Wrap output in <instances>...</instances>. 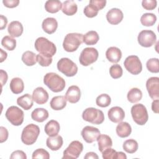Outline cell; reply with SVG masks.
<instances>
[{
  "label": "cell",
  "instance_id": "6da1fadb",
  "mask_svg": "<svg viewBox=\"0 0 159 159\" xmlns=\"http://www.w3.org/2000/svg\"><path fill=\"white\" fill-rule=\"evenodd\" d=\"M44 84L53 92L62 91L65 88V80L58 74L53 72L47 73L43 77Z\"/></svg>",
  "mask_w": 159,
  "mask_h": 159
},
{
  "label": "cell",
  "instance_id": "7a4b0ae2",
  "mask_svg": "<svg viewBox=\"0 0 159 159\" xmlns=\"http://www.w3.org/2000/svg\"><path fill=\"white\" fill-rule=\"evenodd\" d=\"M83 35L80 33H70L66 35L63 42V47L68 52L76 51L83 42Z\"/></svg>",
  "mask_w": 159,
  "mask_h": 159
},
{
  "label": "cell",
  "instance_id": "3957f363",
  "mask_svg": "<svg viewBox=\"0 0 159 159\" xmlns=\"http://www.w3.org/2000/svg\"><path fill=\"white\" fill-rule=\"evenodd\" d=\"M40 134V128L38 125L30 124L26 125L21 134V140L26 145L34 144Z\"/></svg>",
  "mask_w": 159,
  "mask_h": 159
},
{
  "label": "cell",
  "instance_id": "277c9868",
  "mask_svg": "<svg viewBox=\"0 0 159 159\" xmlns=\"http://www.w3.org/2000/svg\"><path fill=\"white\" fill-rule=\"evenodd\" d=\"M34 47L35 50L40 53L47 55L52 57L57 52L55 45L43 37H40L36 39Z\"/></svg>",
  "mask_w": 159,
  "mask_h": 159
},
{
  "label": "cell",
  "instance_id": "5b68a950",
  "mask_svg": "<svg viewBox=\"0 0 159 159\" xmlns=\"http://www.w3.org/2000/svg\"><path fill=\"white\" fill-rule=\"evenodd\" d=\"M134 121L138 125H143L148 121V114L146 107L142 104H134L130 110Z\"/></svg>",
  "mask_w": 159,
  "mask_h": 159
},
{
  "label": "cell",
  "instance_id": "8992f818",
  "mask_svg": "<svg viewBox=\"0 0 159 159\" xmlns=\"http://www.w3.org/2000/svg\"><path fill=\"white\" fill-rule=\"evenodd\" d=\"M83 119L93 124H101L104 120V115L101 110L94 107H88L84 109L82 114Z\"/></svg>",
  "mask_w": 159,
  "mask_h": 159
},
{
  "label": "cell",
  "instance_id": "52a82bcc",
  "mask_svg": "<svg viewBox=\"0 0 159 159\" xmlns=\"http://www.w3.org/2000/svg\"><path fill=\"white\" fill-rule=\"evenodd\" d=\"M57 65L58 71L68 77L74 76L78 72L77 65L68 58H61Z\"/></svg>",
  "mask_w": 159,
  "mask_h": 159
},
{
  "label": "cell",
  "instance_id": "ba28073f",
  "mask_svg": "<svg viewBox=\"0 0 159 159\" xmlns=\"http://www.w3.org/2000/svg\"><path fill=\"white\" fill-rule=\"evenodd\" d=\"M5 116L7 120L15 126L20 125L24 122V114L23 111L15 106H10L7 109Z\"/></svg>",
  "mask_w": 159,
  "mask_h": 159
},
{
  "label": "cell",
  "instance_id": "9c48e42d",
  "mask_svg": "<svg viewBox=\"0 0 159 159\" xmlns=\"http://www.w3.org/2000/svg\"><path fill=\"white\" fill-rule=\"evenodd\" d=\"M98 51L93 47L84 48L80 55L79 61L81 65L87 66L94 63L98 58Z\"/></svg>",
  "mask_w": 159,
  "mask_h": 159
},
{
  "label": "cell",
  "instance_id": "30bf717a",
  "mask_svg": "<svg viewBox=\"0 0 159 159\" xmlns=\"http://www.w3.org/2000/svg\"><path fill=\"white\" fill-rule=\"evenodd\" d=\"M124 65L125 69L131 74L139 75L142 70V65L137 55L128 56L124 60Z\"/></svg>",
  "mask_w": 159,
  "mask_h": 159
},
{
  "label": "cell",
  "instance_id": "8fae6325",
  "mask_svg": "<svg viewBox=\"0 0 159 159\" xmlns=\"http://www.w3.org/2000/svg\"><path fill=\"white\" fill-rule=\"evenodd\" d=\"M83 150V145L78 140L72 141L64 150L63 159H76L79 157Z\"/></svg>",
  "mask_w": 159,
  "mask_h": 159
},
{
  "label": "cell",
  "instance_id": "7c38bea8",
  "mask_svg": "<svg viewBox=\"0 0 159 159\" xmlns=\"http://www.w3.org/2000/svg\"><path fill=\"white\" fill-rule=\"evenodd\" d=\"M137 40L142 47H150L155 44L157 36L155 32L150 30H143L138 35Z\"/></svg>",
  "mask_w": 159,
  "mask_h": 159
},
{
  "label": "cell",
  "instance_id": "4fadbf2b",
  "mask_svg": "<svg viewBox=\"0 0 159 159\" xmlns=\"http://www.w3.org/2000/svg\"><path fill=\"white\" fill-rule=\"evenodd\" d=\"M146 88L150 97L155 100L159 98V78L151 77L147 80Z\"/></svg>",
  "mask_w": 159,
  "mask_h": 159
},
{
  "label": "cell",
  "instance_id": "5bb4252c",
  "mask_svg": "<svg viewBox=\"0 0 159 159\" xmlns=\"http://www.w3.org/2000/svg\"><path fill=\"white\" fill-rule=\"evenodd\" d=\"M81 134L86 142L91 143L96 140L98 137L101 134L100 130L98 128L87 125L82 129Z\"/></svg>",
  "mask_w": 159,
  "mask_h": 159
},
{
  "label": "cell",
  "instance_id": "9a60e30c",
  "mask_svg": "<svg viewBox=\"0 0 159 159\" xmlns=\"http://www.w3.org/2000/svg\"><path fill=\"white\" fill-rule=\"evenodd\" d=\"M123 18V12L118 8H112L106 14V19L107 22L112 25L119 24L122 20Z\"/></svg>",
  "mask_w": 159,
  "mask_h": 159
},
{
  "label": "cell",
  "instance_id": "2e32d148",
  "mask_svg": "<svg viewBox=\"0 0 159 159\" xmlns=\"http://www.w3.org/2000/svg\"><path fill=\"white\" fill-rule=\"evenodd\" d=\"M109 119L114 123H119L123 120L125 117V112L122 108L119 106L111 107L107 112Z\"/></svg>",
  "mask_w": 159,
  "mask_h": 159
},
{
  "label": "cell",
  "instance_id": "e0dca14e",
  "mask_svg": "<svg viewBox=\"0 0 159 159\" xmlns=\"http://www.w3.org/2000/svg\"><path fill=\"white\" fill-rule=\"evenodd\" d=\"M65 98L66 101L70 103H76L78 102L81 98V90L78 86L72 85L70 86L66 93Z\"/></svg>",
  "mask_w": 159,
  "mask_h": 159
},
{
  "label": "cell",
  "instance_id": "ac0fdd59",
  "mask_svg": "<svg viewBox=\"0 0 159 159\" xmlns=\"http://www.w3.org/2000/svg\"><path fill=\"white\" fill-rule=\"evenodd\" d=\"M32 98L38 104H43L48 101L49 96L47 91L42 87L36 88L32 93Z\"/></svg>",
  "mask_w": 159,
  "mask_h": 159
},
{
  "label": "cell",
  "instance_id": "d6986e66",
  "mask_svg": "<svg viewBox=\"0 0 159 159\" xmlns=\"http://www.w3.org/2000/svg\"><path fill=\"white\" fill-rule=\"evenodd\" d=\"M106 57L109 61L114 63L119 62L122 58L121 50L116 47H111L106 52Z\"/></svg>",
  "mask_w": 159,
  "mask_h": 159
},
{
  "label": "cell",
  "instance_id": "ffe728a7",
  "mask_svg": "<svg viewBox=\"0 0 159 159\" xmlns=\"http://www.w3.org/2000/svg\"><path fill=\"white\" fill-rule=\"evenodd\" d=\"M42 27L45 32L52 34L56 31L58 27V22L53 17H47L43 20Z\"/></svg>",
  "mask_w": 159,
  "mask_h": 159
},
{
  "label": "cell",
  "instance_id": "44dd1931",
  "mask_svg": "<svg viewBox=\"0 0 159 159\" xmlns=\"http://www.w3.org/2000/svg\"><path fill=\"white\" fill-rule=\"evenodd\" d=\"M63 143V138L59 135L53 137H48L46 140L47 146L52 151L58 150L62 147Z\"/></svg>",
  "mask_w": 159,
  "mask_h": 159
},
{
  "label": "cell",
  "instance_id": "7402d4cb",
  "mask_svg": "<svg viewBox=\"0 0 159 159\" xmlns=\"http://www.w3.org/2000/svg\"><path fill=\"white\" fill-rule=\"evenodd\" d=\"M23 25L17 20L12 21L8 25L7 32L12 37H19L23 33Z\"/></svg>",
  "mask_w": 159,
  "mask_h": 159
},
{
  "label": "cell",
  "instance_id": "603a6c76",
  "mask_svg": "<svg viewBox=\"0 0 159 159\" xmlns=\"http://www.w3.org/2000/svg\"><path fill=\"white\" fill-rule=\"evenodd\" d=\"M60 130V126L58 121L50 120L45 125L44 130L45 134L49 137H53L58 135Z\"/></svg>",
  "mask_w": 159,
  "mask_h": 159
},
{
  "label": "cell",
  "instance_id": "cb8c5ba5",
  "mask_svg": "<svg viewBox=\"0 0 159 159\" xmlns=\"http://www.w3.org/2000/svg\"><path fill=\"white\" fill-rule=\"evenodd\" d=\"M116 134L120 138H125L129 137L132 132L130 125L127 122H120L117 125Z\"/></svg>",
  "mask_w": 159,
  "mask_h": 159
},
{
  "label": "cell",
  "instance_id": "d4e9b609",
  "mask_svg": "<svg viewBox=\"0 0 159 159\" xmlns=\"http://www.w3.org/2000/svg\"><path fill=\"white\" fill-rule=\"evenodd\" d=\"M50 107L55 111H60L66 106V99L64 96H57L53 97L50 102Z\"/></svg>",
  "mask_w": 159,
  "mask_h": 159
},
{
  "label": "cell",
  "instance_id": "484cf974",
  "mask_svg": "<svg viewBox=\"0 0 159 159\" xmlns=\"http://www.w3.org/2000/svg\"><path fill=\"white\" fill-rule=\"evenodd\" d=\"M49 116L48 112L44 108H36L31 113L32 119L38 122H43L48 119Z\"/></svg>",
  "mask_w": 159,
  "mask_h": 159
},
{
  "label": "cell",
  "instance_id": "4316f807",
  "mask_svg": "<svg viewBox=\"0 0 159 159\" xmlns=\"http://www.w3.org/2000/svg\"><path fill=\"white\" fill-rule=\"evenodd\" d=\"M96 140L98 141L99 150L102 153L103 150L112 146V141L111 138L106 134H100Z\"/></svg>",
  "mask_w": 159,
  "mask_h": 159
},
{
  "label": "cell",
  "instance_id": "83f0119b",
  "mask_svg": "<svg viewBox=\"0 0 159 159\" xmlns=\"http://www.w3.org/2000/svg\"><path fill=\"white\" fill-rule=\"evenodd\" d=\"M78 6L76 2L73 0L65 1L62 3L61 11L66 16H73L76 13Z\"/></svg>",
  "mask_w": 159,
  "mask_h": 159
},
{
  "label": "cell",
  "instance_id": "f1b7e54d",
  "mask_svg": "<svg viewBox=\"0 0 159 159\" xmlns=\"http://www.w3.org/2000/svg\"><path fill=\"white\" fill-rule=\"evenodd\" d=\"M17 104L24 109L26 111L29 110L34 104L32 96H31L29 94H25L17 98Z\"/></svg>",
  "mask_w": 159,
  "mask_h": 159
},
{
  "label": "cell",
  "instance_id": "f546056e",
  "mask_svg": "<svg viewBox=\"0 0 159 159\" xmlns=\"http://www.w3.org/2000/svg\"><path fill=\"white\" fill-rule=\"evenodd\" d=\"M9 87L10 89L14 94H20L24 91V81L20 78H14L10 82Z\"/></svg>",
  "mask_w": 159,
  "mask_h": 159
},
{
  "label": "cell",
  "instance_id": "4dcf8cb0",
  "mask_svg": "<svg viewBox=\"0 0 159 159\" xmlns=\"http://www.w3.org/2000/svg\"><path fill=\"white\" fill-rule=\"evenodd\" d=\"M61 7L62 3L59 0H48L45 3V9L52 14L58 12Z\"/></svg>",
  "mask_w": 159,
  "mask_h": 159
},
{
  "label": "cell",
  "instance_id": "1f68e13d",
  "mask_svg": "<svg viewBox=\"0 0 159 159\" xmlns=\"http://www.w3.org/2000/svg\"><path fill=\"white\" fill-rule=\"evenodd\" d=\"M99 39V36L97 32L94 30H90L83 35V41L87 45H93L98 42Z\"/></svg>",
  "mask_w": 159,
  "mask_h": 159
},
{
  "label": "cell",
  "instance_id": "d6a6232c",
  "mask_svg": "<svg viewBox=\"0 0 159 159\" xmlns=\"http://www.w3.org/2000/svg\"><path fill=\"white\" fill-rule=\"evenodd\" d=\"M128 101L131 103H135L142 99V92L137 88L130 89L127 94Z\"/></svg>",
  "mask_w": 159,
  "mask_h": 159
},
{
  "label": "cell",
  "instance_id": "836d02e7",
  "mask_svg": "<svg viewBox=\"0 0 159 159\" xmlns=\"http://www.w3.org/2000/svg\"><path fill=\"white\" fill-rule=\"evenodd\" d=\"M21 59L25 65L31 66L37 63V55L32 51H26L23 53Z\"/></svg>",
  "mask_w": 159,
  "mask_h": 159
},
{
  "label": "cell",
  "instance_id": "e575fe53",
  "mask_svg": "<svg viewBox=\"0 0 159 159\" xmlns=\"http://www.w3.org/2000/svg\"><path fill=\"white\" fill-rule=\"evenodd\" d=\"M123 149L125 152H126L128 153H134L138 150L139 145L136 140L134 139H130L126 140L124 143L122 145Z\"/></svg>",
  "mask_w": 159,
  "mask_h": 159
},
{
  "label": "cell",
  "instance_id": "d590c367",
  "mask_svg": "<svg viewBox=\"0 0 159 159\" xmlns=\"http://www.w3.org/2000/svg\"><path fill=\"white\" fill-rule=\"evenodd\" d=\"M157 21V16L153 13H145L140 17L141 24L147 27L152 26Z\"/></svg>",
  "mask_w": 159,
  "mask_h": 159
},
{
  "label": "cell",
  "instance_id": "8d00e7d4",
  "mask_svg": "<svg viewBox=\"0 0 159 159\" xmlns=\"http://www.w3.org/2000/svg\"><path fill=\"white\" fill-rule=\"evenodd\" d=\"M1 45L6 49L12 51L14 50L16 47V40L11 36L6 35L2 39Z\"/></svg>",
  "mask_w": 159,
  "mask_h": 159
},
{
  "label": "cell",
  "instance_id": "74e56055",
  "mask_svg": "<svg viewBox=\"0 0 159 159\" xmlns=\"http://www.w3.org/2000/svg\"><path fill=\"white\" fill-rule=\"evenodd\" d=\"M111 98L107 94H101L98 96L96 99V105L101 107H106L110 105Z\"/></svg>",
  "mask_w": 159,
  "mask_h": 159
},
{
  "label": "cell",
  "instance_id": "f35d334b",
  "mask_svg": "<svg viewBox=\"0 0 159 159\" xmlns=\"http://www.w3.org/2000/svg\"><path fill=\"white\" fill-rule=\"evenodd\" d=\"M147 70L151 73H157L159 72V61L157 58H150L146 63Z\"/></svg>",
  "mask_w": 159,
  "mask_h": 159
},
{
  "label": "cell",
  "instance_id": "ab89813d",
  "mask_svg": "<svg viewBox=\"0 0 159 159\" xmlns=\"http://www.w3.org/2000/svg\"><path fill=\"white\" fill-rule=\"evenodd\" d=\"M37 61L42 66H48L52 62V57L39 53L37 55Z\"/></svg>",
  "mask_w": 159,
  "mask_h": 159
},
{
  "label": "cell",
  "instance_id": "60d3db41",
  "mask_svg": "<svg viewBox=\"0 0 159 159\" xmlns=\"http://www.w3.org/2000/svg\"><path fill=\"white\" fill-rule=\"evenodd\" d=\"M109 74L114 79L119 78L122 76L123 74L122 68L120 65L118 64L113 65L109 68Z\"/></svg>",
  "mask_w": 159,
  "mask_h": 159
},
{
  "label": "cell",
  "instance_id": "b9f144b4",
  "mask_svg": "<svg viewBox=\"0 0 159 159\" xmlns=\"http://www.w3.org/2000/svg\"><path fill=\"white\" fill-rule=\"evenodd\" d=\"M98 11H99L96 7H94L93 4L89 3V4L84 8L83 13L86 17L89 18H93L98 15Z\"/></svg>",
  "mask_w": 159,
  "mask_h": 159
},
{
  "label": "cell",
  "instance_id": "7bdbcfd3",
  "mask_svg": "<svg viewBox=\"0 0 159 159\" xmlns=\"http://www.w3.org/2000/svg\"><path fill=\"white\" fill-rule=\"evenodd\" d=\"M33 159L35 158H43V159H48L50 158L49 153L43 148H38L35 150L32 155Z\"/></svg>",
  "mask_w": 159,
  "mask_h": 159
},
{
  "label": "cell",
  "instance_id": "ee69618b",
  "mask_svg": "<svg viewBox=\"0 0 159 159\" xmlns=\"http://www.w3.org/2000/svg\"><path fill=\"white\" fill-rule=\"evenodd\" d=\"M117 152L110 148H107L102 152V157L104 159H116Z\"/></svg>",
  "mask_w": 159,
  "mask_h": 159
},
{
  "label": "cell",
  "instance_id": "f6af8a7d",
  "mask_svg": "<svg viewBox=\"0 0 159 159\" xmlns=\"http://www.w3.org/2000/svg\"><path fill=\"white\" fill-rule=\"evenodd\" d=\"M142 6L146 10H153L157 6V2L156 0H143Z\"/></svg>",
  "mask_w": 159,
  "mask_h": 159
},
{
  "label": "cell",
  "instance_id": "bcb514c9",
  "mask_svg": "<svg viewBox=\"0 0 159 159\" xmlns=\"http://www.w3.org/2000/svg\"><path fill=\"white\" fill-rule=\"evenodd\" d=\"M106 0H91L89 1V4H93L98 11L102 9L106 6Z\"/></svg>",
  "mask_w": 159,
  "mask_h": 159
},
{
  "label": "cell",
  "instance_id": "7dc6e473",
  "mask_svg": "<svg viewBox=\"0 0 159 159\" xmlns=\"http://www.w3.org/2000/svg\"><path fill=\"white\" fill-rule=\"evenodd\" d=\"M10 158L11 159H16V158H18V159H26L27 158V156L25 152H24L22 150H16L14 152H13L11 156H10Z\"/></svg>",
  "mask_w": 159,
  "mask_h": 159
},
{
  "label": "cell",
  "instance_id": "c3c4849f",
  "mask_svg": "<svg viewBox=\"0 0 159 159\" xmlns=\"http://www.w3.org/2000/svg\"><path fill=\"white\" fill-rule=\"evenodd\" d=\"M2 3L8 8H14L17 7L19 4V0H3Z\"/></svg>",
  "mask_w": 159,
  "mask_h": 159
},
{
  "label": "cell",
  "instance_id": "681fc988",
  "mask_svg": "<svg viewBox=\"0 0 159 159\" xmlns=\"http://www.w3.org/2000/svg\"><path fill=\"white\" fill-rule=\"evenodd\" d=\"M0 131H1L0 142H1V143H3L4 142L7 140V139L8 138L9 133H8V131H7V129L5 128L4 127H2V126L0 127Z\"/></svg>",
  "mask_w": 159,
  "mask_h": 159
},
{
  "label": "cell",
  "instance_id": "f907efd6",
  "mask_svg": "<svg viewBox=\"0 0 159 159\" xmlns=\"http://www.w3.org/2000/svg\"><path fill=\"white\" fill-rule=\"evenodd\" d=\"M0 73H1V86L2 87L6 83L7 81L8 76L6 71H4L3 70H1Z\"/></svg>",
  "mask_w": 159,
  "mask_h": 159
},
{
  "label": "cell",
  "instance_id": "816d5d0a",
  "mask_svg": "<svg viewBox=\"0 0 159 159\" xmlns=\"http://www.w3.org/2000/svg\"><path fill=\"white\" fill-rule=\"evenodd\" d=\"M158 103H159V100L158 99H155L153 101L152 103V111L156 113H158Z\"/></svg>",
  "mask_w": 159,
  "mask_h": 159
},
{
  "label": "cell",
  "instance_id": "f5cc1de1",
  "mask_svg": "<svg viewBox=\"0 0 159 159\" xmlns=\"http://www.w3.org/2000/svg\"><path fill=\"white\" fill-rule=\"evenodd\" d=\"M98 155L93 152H88L86 153V154L85 155V156L84 157V158L85 159H90V158H93V159H98Z\"/></svg>",
  "mask_w": 159,
  "mask_h": 159
},
{
  "label": "cell",
  "instance_id": "db71d44e",
  "mask_svg": "<svg viewBox=\"0 0 159 159\" xmlns=\"http://www.w3.org/2000/svg\"><path fill=\"white\" fill-rule=\"evenodd\" d=\"M1 30H3L6 28V25L7 24V19L6 17L4 16L3 15H1Z\"/></svg>",
  "mask_w": 159,
  "mask_h": 159
},
{
  "label": "cell",
  "instance_id": "11a10c76",
  "mask_svg": "<svg viewBox=\"0 0 159 159\" xmlns=\"http://www.w3.org/2000/svg\"><path fill=\"white\" fill-rule=\"evenodd\" d=\"M0 51H1V60H0V62L2 63V61H4L6 59V58L7 57V54L2 48H0Z\"/></svg>",
  "mask_w": 159,
  "mask_h": 159
},
{
  "label": "cell",
  "instance_id": "9f6ffc18",
  "mask_svg": "<svg viewBox=\"0 0 159 159\" xmlns=\"http://www.w3.org/2000/svg\"><path fill=\"white\" fill-rule=\"evenodd\" d=\"M119 158L126 159V158H127V156H126V155H125L124 152H117L116 159H119Z\"/></svg>",
  "mask_w": 159,
  "mask_h": 159
}]
</instances>
